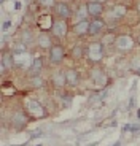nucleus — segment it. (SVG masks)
<instances>
[{
  "label": "nucleus",
  "instance_id": "nucleus-1",
  "mask_svg": "<svg viewBox=\"0 0 140 146\" xmlns=\"http://www.w3.org/2000/svg\"><path fill=\"white\" fill-rule=\"evenodd\" d=\"M103 52H105V49H103L102 41H92V43H89L86 46V57L94 65H97L103 59Z\"/></svg>",
  "mask_w": 140,
  "mask_h": 146
},
{
  "label": "nucleus",
  "instance_id": "nucleus-2",
  "mask_svg": "<svg viewBox=\"0 0 140 146\" xmlns=\"http://www.w3.org/2000/svg\"><path fill=\"white\" fill-rule=\"evenodd\" d=\"M115 48L118 51H123V52H127V51H132L134 46H135V38L127 33H121V35L115 36V41H113Z\"/></svg>",
  "mask_w": 140,
  "mask_h": 146
},
{
  "label": "nucleus",
  "instance_id": "nucleus-3",
  "mask_svg": "<svg viewBox=\"0 0 140 146\" xmlns=\"http://www.w3.org/2000/svg\"><path fill=\"white\" fill-rule=\"evenodd\" d=\"M65 59V49L61 43H54L48 51V60L53 65H61Z\"/></svg>",
  "mask_w": 140,
  "mask_h": 146
},
{
  "label": "nucleus",
  "instance_id": "nucleus-4",
  "mask_svg": "<svg viewBox=\"0 0 140 146\" xmlns=\"http://www.w3.org/2000/svg\"><path fill=\"white\" fill-rule=\"evenodd\" d=\"M49 32L53 33V36L62 40V38H65V36L69 35V22H67L65 19H59V18L53 19V26H51V30H49Z\"/></svg>",
  "mask_w": 140,
  "mask_h": 146
},
{
  "label": "nucleus",
  "instance_id": "nucleus-5",
  "mask_svg": "<svg viewBox=\"0 0 140 146\" xmlns=\"http://www.w3.org/2000/svg\"><path fill=\"white\" fill-rule=\"evenodd\" d=\"M26 110H27V113H29L30 116H32V117H37V119L48 116V113H46V108H45V106L41 105L38 100H27V102H26Z\"/></svg>",
  "mask_w": 140,
  "mask_h": 146
},
{
  "label": "nucleus",
  "instance_id": "nucleus-6",
  "mask_svg": "<svg viewBox=\"0 0 140 146\" xmlns=\"http://www.w3.org/2000/svg\"><path fill=\"white\" fill-rule=\"evenodd\" d=\"M89 76H91V80L94 81V84H96L97 88H105V86L108 84L107 73L103 72V68H100V67H94V68H91Z\"/></svg>",
  "mask_w": 140,
  "mask_h": 146
},
{
  "label": "nucleus",
  "instance_id": "nucleus-7",
  "mask_svg": "<svg viewBox=\"0 0 140 146\" xmlns=\"http://www.w3.org/2000/svg\"><path fill=\"white\" fill-rule=\"evenodd\" d=\"M54 13H56V16L59 19H65V21H69L72 16H73V8L70 7V3H67V2H57V3L54 5Z\"/></svg>",
  "mask_w": 140,
  "mask_h": 146
},
{
  "label": "nucleus",
  "instance_id": "nucleus-8",
  "mask_svg": "<svg viewBox=\"0 0 140 146\" xmlns=\"http://www.w3.org/2000/svg\"><path fill=\"white\" fill-rule=\"evenodd\" d=\"M11 124H13V127L16 130H21V129L27 127V124H29V113L27 111H16V113H13Z\"/></svg>",
  "mask_w": 140,
  "mask_h": 146
},
{
  "label": "nucleus",
  "instance_id": "nucleus-9",
  "mask_svg": "<svg viewBox=\"0 0 140 146\" xmlns=\"http://www.w3.org/2000/svg\"><path fill=\"white\" fill-rule=\"evenodd\" d=\"M105 21L102 18H96V19H91L89 21V30H88V35L89 36H99L103 33L105 30Z\"/></svg>",
  "mask_w": 140,
  "mask_h": 146
},
{
  "label": "nucleus",
  "instance_id": "nucleus-10",
  "mask_svg": "<svg viewBox=\"0 0 140 146\" xmlns=\"http://www.w3.org/2000/svg\"><path fill=\"white\" fill-rule=\"evenodd\" d=\"M86 10H88L89 18L96 19V18H100V16L103 15L105 5L99 3V2H94V0H88V2H86Z\"/></svg>",
  "mask_w": 140,
  "mask_h": 146
},
{
  "label": "nucleus",
  "instance_id": "nucleus-11",
  "mask_svg": "<svg viewBox=\"0 0 140 146\" xmlns=\"http://www.w3.org/2000/svg\"><path fill=\"white\" fill-rule=\"evenodd\" d=\"M65 72V80H67V86L70 88H77L80 84V72L77 68H67Z\"/></svg>",
  "mask_w": 140,
  "mask_h": 146
},
{
  "label": "nucleus",
  "instance_id": "nucleus-12",
  "mask_svg": "<svg viewBox=\"0 0 140 146\" xmlns=\"http://www.w3.org/2000/svg\"><path fill=\"white\" fill-rule=\"evenodd\" d=\"M51 84L57 89H62L67 86V80H65V72L64 70H57L51 75Z\"/></svg>",
  "mask_w": 140,
  "mask_h": 146
},
{
  "label": "nucleus",
  "instance_id": "nucleus-13",
  "mask_svg": "<svg viewBox=\"0 0 140 146\" xmlns=\"http://www.w3.org/2000/svg\"><path fill=\"white\" fill-rule=\"evenodd\" d=\"M37 46L38 48H41V49H46V51H49V48L53 46V38H51V35L49 33H46V32H41V33H38V36H37Z\"/></svg>",
  "mask_w": 140,
  "mask_h": 146
},
{
  "label": "nucleus",
  "instance_id": "nucleus-14",
  "mask_svg": "<svg viewBox=\"0 0 140 146\" xmlns=\"http://www.w3.org/2000/svg\"><path fill=\"white\" fill-rule=\"evenodd\" d=\"M88 30H89V21L88 19H85V21H77L73 24V27H72V32L77 36L88 35Z\"/></svg>",
  "mask_w": 140,
  "mask_h": 146
},
{
  "label": "nucleus",
  "instance_id": "nucleus-15",
  "mask_svg": "<svg viewBox=\"0 0 140 146\" xmlns=\"http://www.w3.org/2000/svg\"><path fill=\"white\" fill-rule=\"evenodd\" d=\"M13 65H15V54H13V52H3V54H2V62H0V70H2V73H5L10 68H13Z\"/></svg>",
  "mask_w": 140,
  "mask_h": 146
},
{
  "label": "nucleus",
  "instance_id": "nucleus-16",
  "mask_svg": "<svg viewBox=\"0 0 140 146\" xmlns=\"http://www.w3.org/2000/svg\"><path fill=\"white\" fill-rule=\"evenodd\" d=\"M43 68V57L38 56V57H33L32 59V65H30L29 72L32 76H40V72Z\"/></svg>",
  "mask_w": 140,
  "mask_h": 146
},
{
  "label": "nucleus",
  "instance_id": "nucleus-17",
  "mask_svg": "<svg viewBox=\"0 0 140 146\" xmlns=\"http://www.w3.org/2000/svg\"><path fill=\"white\" fill-rule=\"evenodd\" d=\"M70 56H72V59H75V60L85 59L86 57V48L81 46V44H75V46L72 48V51H70Z\"/></svg>",
  "mask_w": 140,
  "mask_h": 146
},
{
  "label": "nucleus",
  "instance_id": "nucleus-18",
  "mask_svg": "<svg viewBox=\"0 0 140 146\" xmlns=\"http://www.w3.org/2000/svg\"><path fill=\"white\" fill-rule=\"evenodd\" d=\"M127 15V7L126 5H115L113 8H111V16L116 19H123L124 16Z\"/></svg>",
  "mask_w": 140,
  "mask_h": 146
},
{
  "label": "nucleus",
  "instance_id": "nucleus-19",
  "mask_svg": "<svg viewBox=\"0 0 140 146\" xmlns=\"http://www.w3.org/2000/svg\"><path fill=\"white\" fill-rule=\"evenodd\" d=\"M33 40H37V38H33V33L30 32V30H24V32L21 33V43L24 44V46L33 43Z\"/></svg>",
  "mask_w": 140,
  "mask_h": 146
},
{
  "label": "nucleus",
  "instance_id": "nucleus-20",
  "mask_svg": "<svg viewBox=\"0 0 140 146\" xmlns=\"http://www.w3.org/2000/svg\"><path fill=\"white\" fill-rule=\"evenodd\" d=\"M37 3L43 8H54V5L57 3V0H37Z\"/></svg>",
  "mask_w": 140,
  "mask_h": 146
},
{
  "label": "nucleus",
  "instance_id": "nucleus-21",
  "mask_svg": "<svg viewBox=\"0 0 140 146\" xmlns=\"http://www.w3.org/2000/svg\"><path fill=\"white\" fill-rule=\"evenodd\" d=\"M32 86L35 89H38V88H43L45 86V80L41 76H32Z\"/></svg>",
  "mask_w": 140,
  "mask_h": 146
},
{
  "label": "nucleus",
  "instance_id": "nucleus-22",
  "mask_svg": "<svg viewBox=\"0 0 140 146\" xmlns=\"http://www.w3.org/2000/svg\"><path fill=\"white\" fill-rule=\"evenodd\" d=\"M37 137H41V130L40 132H33L32 133V138H37Z\"/></svg>",
  "mask_w": 140,
  "mask_h": 146
},
{
  "label": "nucleus",
  "instance_id": "nucleus-23",
  "mask_svg": "<svg viewBox=\"0 0 140 146\" xmlns=\"http://www.w3.org/2000/svg\"><path fill=\"white\" fill-rule=\"evenodd\" d=\"M135 43H137V44H139V46H140V33H139V35L135 36Z\"/></svg>",
  "mask_w": 140,
  "mask_h": 146
},
{
  "label": "nucleus",
  "instance_id": "nucleus-24",
  "mask_svg": "<svg viewBox=\"0 0 140 146\" xmlns=\"http://www.w3.org/2000/svg\"><path fill=\"white\" fill-rule=\"evenodd\" d=\"M137 13H139V15H140V0H139V2H137Z\"/></svg>",
  "mask_w": 140,
  "mask_h": 146
},
{
  "label": "nucleus",
  "instance_id": "nucleus-25",
  "mask_svg": "<svg viewBox=\"0 0 140 146\" xmlns=\"http://www.w3.org/2000/svg\"><path fill=\"white\" fill-rule=\"evenodd\" d=\"M99 145V141H94V143H91V145H88V146H97Z\"/></svg>",
  "mask_w": 140,
  "mask_h": 146
},
{
  "label": "nucleus",
  "instance_id": "nucleus-26",
  "mask_svg": "<svg viewBox=\"0 0 140 146\" xmlns=\"http://www.w3.org/2000/svg\"><path fill=\"white\" fill-rule=\"evenodd\" d=\"M94 2H99V3H105L107 0H94Z\"/></svg>",
  "mask_w": 140,
  "mask_h": 146
},
{
  "label": "nucleus",
  "instance_id": "nucleus-27",
  "mask_svg": "<svg viewBox=\"0 0 140 146\" xmlns=\"http://www.w3.org/2000/svg\"><path fill=\"white\" fill-rule=\"evenodd\" d=\"M111 146H121V141H116L115 145H111Z\"/></svg>",
  "mask_w": 140,
  "mask_h": 146
},
{
  "label": "nucleus",
  "instance_id": "nucleus-28",
  "mask_svg": "<svg viewBox=\"0 0 140 146\" xmlns=\"http://www.w3.org/2000/svg\"><path fill=\"white\" fill-rule=\"evenodd\" d=\"M2 2H5V0H2Z\"/></svg>",
  "mask_w": 140,
  "mask_h": 146
},
{
  "label": "nucleus",
  "instance_id": "nucleus-29",
  "mask_svg": "<svg viewBox=\"0 0 140 146\" xmlns=\"http://www.w3.org/2000/svg\"><path fill=\"white\" fill-rule=\"evenodd\" d=\"M38 146H41V145H38Z\"/></svg>",
  "mask_w": 140,
  "mask_h": 146
}]
</instances>
